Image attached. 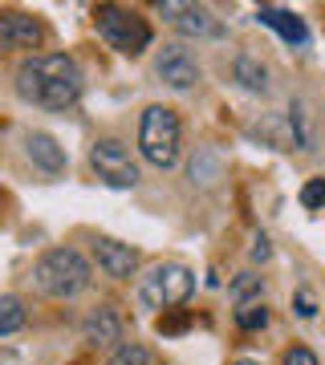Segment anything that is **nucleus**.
I'll return each mask as SVG.
<instances>
[{
    "instance_id": "1",
    "label": "nucleus",
    "mask_w": 325,
    "mask_h": 365,
    "mask_svg": "<svg viewBox=\"0 0 325 365\" xmlns=\"http://www.w3.org/2000/svg\"><path fill=\"white\" fill-rule=\"evenodd\" d=\"M16 93L41 110H69L81 98V66L69 53H33L16 66Z\"/></svg>"
},
{
    "instance_id": "2",
    "label": "nucleus",
    "mask_w": 325,
    "mask_h": 365,
    "mask_svg": "<svg viewBox=\"0 0 325 365\" xmlns=\"http://www.w3.org/2000/svg\"><path fill=\"white\" fill-rule=\"evenodd\" d=\"M90 260L74 248H49L33 264V284L53 300H74L90 288Z\"/></svg>"
},
{
    "instance_id": "3",
    "label": "nucleus",
    "mask_w": 325,
    "mask_h": 365,
    "mask_svg": "<svg viewBox=\"0 0 325 365\" xmlns=\"http://www.w3.org/2000/svg\"><path fill=\"white\" fill-rule=\"evenodd\" d=\"M179 143H183V126L179 114L171 106H146L139 118V150L151 167L171 170L179 163Z\"/></svg>"
},
{
    "instance_id": "4",
    "label": "nucleus",
    "mask_w": 325,
    "mask_h": 365,
    "mask_svg": "<svg viewBox=\"0 0 325 365\" xmlns=\"http://www.w3.org/2000/svg\"><path fill=\"white\" fill-rule=\"evenodd\" d=\"M94 29L98 37L110 45L122 57H139V53L151 45V25L146 16H139L134 9H122V4H98L94 9Z\"/></svg>"
},
{
    "instance_id": "5",
    "label": "nucleus",
    "mask_w": 325,
    "mask_h": 365,
    "mask_svg": "<svg viewBox=\"0 0 325 365\" xmlns=\"http://www.w3.org/2000/svg\"><path fill=\"white\" fill-rule=\"evenodd\" d=\"M191 292H195V272L187 264H155L139 280V300L155 313H167V309L183 304Z\"/></svg>"
},
{
    "instance_id": "6",
    "label": "nucleus",
    "mask_w": 325,
    "mask_h": 365,
    "mask_svg": "<svg viewBox=\"0 0 325 365\" xmlns=\"http://www.w3.org/2000/svg\"><path fill=\"white\" fill-rule=\"evenodd\" d=\"M90 167L98 170V179L106 187H118V191H126V187L139 182V167H134L126 143H118V138H98L90 146Z\"/></svg>"
},
{
    "instance_id": "7",
    "label": "nucleus",
    "mask_w": 325,
    "mask_h": 365,
    "mask_svg": "<svg viewBox=\"0 0 325 365\" xmlns=\"http://www.w3.org/2000/svg\"><path fill=\"white\" fill-rule=\"evenodd\" d=\"M155 73L167 90H191V86H199V66H195V57L183 45H163V53H159V61H155Z\"/></svg>"
},
{
    "instance_id": "8",
    "label": "nucleus",
    "mask_w": 325,
    "mask_h": 365,
    "mask_svg": "<svg viewBox=\"0 0 325 365\" xmlns=\"http://www.w3.org/2000/svg\"><path fill=\"white\" fill-rule=\"evenodd\" d=\"M45 41V25L29 13H0V53L9 49H37Z\"/></svg>"
},
{
    "instance_id": "9",
    "label": "nucleus",
    "mask_w": 325,
    "mask_h": 365,
    "mask_svg": "<svg viewBox=\"0 0 325 365\" xmlns=\"http://www.w3.org/2000/svg\"><path fill=\"white\" fill-rule=\"evenodd\" d=\"M159 13H167V21L179 33H187V37H224V29L211 21L208 9H199V4H159Z\"/></svg>"
},
{
    "instance_id": "10",
    "label": "nucleus",
    "mask_w": 325,
    "mask_h": 365,
    "mask_svg": "<svg viewBox=\"0 0 325 365\" xmlns=\"http://www.w3.org/2000/svg\"><path fill=\"white\" fill-rule=\"evenodd\" d=\"M94 260L114 280H130V276L139 272V252L130 248V244H118V240H98L94 244Z\"/></svg>"
},
{
    "instance_id": "11",
    "label": "nucleus",
    "mask_w": 325,
    "mask_h": 365,
    "mask_svg": "<svg viewBox=\"0 0 325 365\" xmlns=\"http://www.w3.org/2000/svg\"><path fill=\"white\" fill-rule=\"evenodd\" d=\"M256 21H260V25H269L273 33H281V37H285L289 45H297V49L309 45V29H305V21H301L297 13H289V9H273V4H264V9H256Z\"/></svg>"
},
{
    "instance_id": "12",
    "label": "nucleus",
    "mask_w": 325,
    "mask_h": 365,
    "mask_svg": "<svg viewBox=\"0 0 325 365\" xmlns=\"http://www.w3.org/2000/svg\"><path fill=\"white\" fill-rule=\"evenodd\" d=\"M25 146H29V158H33L41 170H49V175H61V170H65V146L57 143L53 134L33 130L25 138Z\"/></svg>"
},
{
    "instance_id": "13",
    "label": "nucleus",
    "mask_w": 325,
    "mask_h": 365,
    "mask_svg": "<svg viewBox=\"0 0 325 365\" xmlns=\"http://www.w3.org/2000/svg\"><path fill=\"white\" fill-rule=\"evenodd\" d=\"M81 333H86L90 345H114V341H122V317H118L110 304H102V309H94V313L86 317Z\"/></svg>"
},
{
    "instance_id": "14",
    "label": "nucleus",
    "mask_w": 325,
    "mask_h": 365,
    "mask_svg": "<svg viewBox=\"0 0 325 365\" xmlns=\"http://www.w3.org/2000/svg\"><path fill=\"white\" fill-rule=\"evenodd\" d=\"M232 78L240 81L248 93H264L269 90V69L260 66L256 57H248V53H240V57L232 61Z\"/></svg>"
},
{
    "instance_id": "15",
    "label": "nucleus",
    "mask_w": 325,
    "mask_h": 365,
    "mask_svg": "<svg viewBox=\"0 0 325 365\" xmlns=\"http://www.w3.org/2000/svg\"><path fill=\"white\" fill-rule=\"evenodd\" d=\"M29 321L25 313V300L21 297H0V337H9V333H21Z\"/></svg>"
},
{
    "instance_id": "16",
    "label": "nucleus",
    "mask_w": 325,
    "mask_h": 365,
    "mask_svg": "<svg viewBox=\"0 0 325 365\" xmlns=\"http://www.w3.org/2000/svg\"><path fill=\"white\" fill-rule=\"evenodd\" d=\"M236 325L244 329V333H256V329L269 325V309H264V300H248V304H236Z\"/></svg>"
},
{
    "instance_id": "17",
    "label": "nucleus",
    "mask_w": 325,
    "mask_h": 365,
    "mask_svg": "<svg viewBox=\"0 0 325 365\" xmlns=\"http://www.w3.org/2000/svg\"><path fill=\"white\" fill-rule=\"evenodd\" d=\"M232 300L236 304H248V300H260V292H264V276H256V272H240L232 280Z\"/></svg>"
},
{
    "instance_id": "18",
    "label": "nucleus",
    "mask_w": 325,
    "mask_h": 365,
    "mask_svg": "<svg viewBox=\"0 0 325 365\" xmlns=\"http://www.w3.org/2000/svg\"><path fill=\"white\" fill-rule=\"evenodd\" d=\"M106 365H151V353L139 341H122V345H114V353H110Z\"/></svg>"
},
{
    "instance_id": "19",
    "label": "nucleus",
    "mask_w": 325,
    "mask_h": 365,
    "mask_svg": "<svg viewBox=\"0 0 325 365\" xmlns=\"http://www.w3.org/2000/svg\"><path fill=\"white\" fill-rule=\"evenodd\" d=\"M301 207H309V211L325 207V175L321 179H309L305 187H301Z\"/></svg>"
},
{
    "instance_id": "20",
    "label": "nucleus",
    "mask_w": 325,
    "mask_h": 365,
    "mask_svg": "<svg viewBox=\"0 0 325 365\" xmlns=\"http://www.w3.org/2000/svg\"><path fill=\"white\" fill-rule=\"evenodd\" d=\"M281 365H317V353L305 349V345H293V349H285Z\"/></svg>"
},
{
    "instance_id": "21",
    "label": "nucleus",
    "mask_w": 325,
    "mask_h": 365,
    "mask_svg": "<svg viewBox=\"0 0 325 365\" xmlns=\"http://www.w3.org/2000/svg\"><path fill=\"white\" fill-rule=\"evenodd\" d=\"M293 304H297V317H305V321H309V317H317V304H313V297L305 292V288L297 292V300H293Z\"/></svg>"
},
{
    "instance_id": "22",
    "label": "nucleus",
    "mask_w": 325,
    "mask_h": 365,
    "mask_svg": "<svg viewBox=\"0 0 325 365\" xmlns=\"http://www.w3.org/2000/svg\"><path fill=\"white\" fill-rule=\"evenodd\" d=\"M269 256H273V248H269V240L260 235V240H256V248H252V260H269Z\"/></svg>"
},
{
    "instance_id": "23",
    "label": "nucleus",
    "mask_w": 325,
    "mask_h": 365,
    "mask_svg": "<svg viewBox=\"0 0 325 365\" xmlns=\"http://www.w3.org/2000/svg\"><path fill=\"white\" fill-rule=\"evenodd\" d=\"M236 365H260V361H248V357H244V361H236Z\"/></svg>"
}]
</instances>
